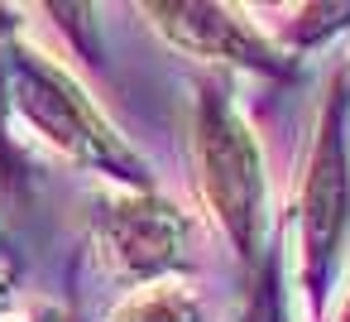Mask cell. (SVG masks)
<instances>
[{"mask_svg": "<svg viewBox=\"0 0 350 322\" xmlns=\"http://www.w3.org/2000/svg\"><path fill=\"white\" fill-rule=\"evenodd\" d=\"M192 154H197V188L206 212L221 221L240 260H259L269 236L264 154L254 130L245 125V116L230 106V97L216 82L202 87L197 121H192Z\"/></svg>", "mask_w": 350, "mask_h": 322, "instance_id": "obj_1", "label": "cell"}, {"mask_svg": "<svg viewBox=\"0 0 350 322\" xmlns=\"http://www.w3.org/2000/svg\"><path fill=\"white\" fill-rule=\"evenodd\" d=\"M10 63V97L20 106V116L68 159L130 183L135 193L149 188V169L144 159L106 125V116L92 106V97L77 87V77L68 68H58L49 53L29 49V44H10L5 49Z\"/></svg>", "mask_w": 350, "mask_h": 322, "instance_id": "obj_2", "label": "cell"}, {"mask_svg": "<svg viewBox=\"0 0 350 322\" xmlns=\"http://www.w3.org/2000/svg\"><path fill=\"white\" fill-rule=\"evenodd\" d=\"M345 106L350 97L336 87L321 106L317 140L307 154V178L297 193V255H302V288L312 308L331 298L340 274L345 236H350V140H345Z\"/></svg>", "mask_w": 350, "mask_h": 322, "instance_id": "obj_3", "label": "cell"}, {"mask_svg": "<svg viewBox=\"0 0 350 322\" xmlns=\"http://www.w3.org/2000/svg\"><path fill=\"white\" fill-rule=\"evenodd\" d=\"M96 240L116 274H125L135 284H168V274H183L192 264L197 226L183 207H173L144 188V193H120V197L101 202Z\"/></svg>", "mask_w": 350, "mask_h": 322, "instance_id": "obj_4", "label": "cell"}, {"mask_svg": "<svg viewBox=\"0 0 350 322\" xmlns=\"http://www.w3.org/2000/svg\"><path fill=\"white\" fill-rule=\"evenodd\" d=\"M149 15L159 20V29L178 49H187L197 58L240 63V68H254V73H288L283 53L240 10H226V5H154Z\"/></svg>", "mask_w": 350, "mask_h": 322, "instance_id": "obj_5", "label": "cell"}, {"mask_svg": "<svg viewBox=\"0 0 350 322\" xmlns=\"http://www.w3.org/2000/svg\"><path fill=\"white\" fill-rule=\"evenodd\" d=\"M111 322H206V303L192 284H144L135 288Z\"/></svg>", "mask_w": 350, "mask_h": 322, "instance_id": "obj_6", "label": "cell"}, {"mask_svg": "<svg viewBox=\"0 0 350 322\" xmlns=\"http://www.w3.org/2000/svg\"><path fill=\"white\" fill-rule=\"evenodd\" d=\"M240 322H288V293H283V255L273 250L254 279V293L240 312Z\"/></svg>", "mask_w": 350, "mask_h": 322, "instance_id": "obj_7", "label": "cell"}, {"mask_svg": "<svg viewBox=\"0 0 350 322\" xmlns=\"http://www.w3.org/2000/svg\"><path fill=\"white\" fill-rule=\"evenodd\" d=\"M5 29H0V154H10V140H5V116H10V63H5Z\"/></svg>", "mask_w": 350, "mask_h": 322, "instance_id": "obj_8", "label": "cell"}, {"mask_svg": "<svg viewBox=\"0 0 350 322\" xmlns=\"http://www.w3.org/2000/svg\"><path fill=\"white\" fill-rule=\"evenodd\" d=\"M5 312H10V279L0 274V322H5Z\"/></svg>", "mask_w": 350, "mask_h": 322, "instance_id": "obj_9", "label": "cell"}, {"mask_svg": "<svg viewBox=\"0 0 350 322\" xmlns=\"http://www.w3.org/2000/svg\"><path fill=\"white\" fill-rule=\"evenodd\" d=\"M25 322H63V317H58V312H53V308H39V312H29V317H25Z\"/></svg>", "mask_w": 350, "mask_h": 322, "instance_id": "obj_10", "label": "cell"}, {"mask_svg": "<svg viewBox=\"0 0 350 322\" xmlns=\"http://www.w3.org/2000/svg\"><path fill=\"white\" fill-rule=\"evenodd\" d=\"M340 322H350V298H345V312H340Z\"/></svg>", "mask_w": 350, "mask_h": 322, "instance_id": "obj_11", "label": "cell"}]
</instances>
